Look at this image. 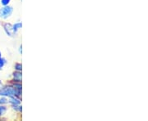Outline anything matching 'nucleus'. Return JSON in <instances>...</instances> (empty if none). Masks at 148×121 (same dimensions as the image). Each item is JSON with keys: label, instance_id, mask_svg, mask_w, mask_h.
Masks as SVG:
<instances>
[{"label": "nucleus", "instance_id": "nucleus-1", "mask_svg": "<svg viewBox=\"0 0 148 121\" xmlns=\"http://www.w3.org/2000/svg\"><path fill=\"white\" fill-rule=\"evenodd\" d=\"M21 93V85L20 84H15L14 86H6L0 89L1 97H12L20 96Z\"/></svg>", "mask_w": 148, "mask_h": 121}, {"label": "nucleus", "instance_id": "nucleus-2", "mask_svg": "<svg viewBox=\"0 0 148 121\" xmlns=\"http://www.w3.org/2000/svg\"><path fill=\"white\" fill-rule=\"evenodd\" d=\"M13 12V7L11 6H3L2 8H0V18L7 19L12 16Z\"/></svg>", "mask_w": 148, "mask_h": 121}, {"label": "nucleus", "instance_id": "nucleus-3", "mask_svg": "<svg viewBox=\"0 0 148 121\" xmlns=\"http://www.w3.org/2000/svg\"><path fill=\"white\" fill-rule=\"evenodd\" d=\"M3 28H4V30H5V32L8 36H14V35H16V33L18 31L14 27V26L10 24V23L3 24Z\"/></svg>", "mask_w": 148, "mask_h": 121}, {"label": "nucleus", "instance_id": "nucleus-4", "mask_svg": "<svg viewBox=\"0 0 148 121\" xmlns=\"http://www.w3.org/2000/svg\"><path fill=\"white\" fill-rule=\"evenodd\" d=\"M9 103L13 107V106L20 105L21 104V101L19 100L18 98H16V96H12V97H9Z\"/></svg>", "mask_w": 148, "mask_h": 121}, {"label": "nucleus", "instance_id": "nucleus-5", "mask_svg": "<svg viewBox=\"0 0 148 121\" xmlns=\"http://www.w3.org/2000/svg\"><path fill=\"white\" fill-rule=\"evenodd\" d=\"M13 77H14V79L17 80V81H21V74L20 73V71H16L15 73H13Z\"/></svg>", "mask_w": 148, "mask_h": 121}, {"label": "nucleus", "instance_id": "nucleus-6", "mask_svg": "<svg viewBox=\"0 0 148 121\" xmlns=\"http://www.w3.org/2000/svg\"><path fill=\"white\" fill-rule=\"evenodd\" d=\"M7 112V107L4 105H0V116H4Z\"/></svg>", "mask_w": 148, "mask_h": 121}, {"label": "nucleus", "instance_id": "nucleus-7", "mask_svg": "<svg viewBox=\"0 0 148 121\" xmlns=\"http://www.w3.org/2000/svg\"><path fill=\"white\" fill-rule=\"evenodd\" d=\"M6 60L4 58H3L2 57H0V70L3 68V66H5Z\"/></svg>", "mask_w": 148, "mask_h": 121}, {"label": "nucleus", "instance_id": "nucleus-8", "mask_svg": "<svg viewBox=\"0 0 148 121\" xmlns=\"http://www.w3.org/2000/svg\"><path fill=\"white\" fill-rule=\"evenodd\" d=\"M13 26H14V27H15L16 30H18L19 29H21V27H22V23L19 21V22H17V23H16V24H14Z\"/></svg>", "mask_w": 148, "mask_h": 121}, {"label": "nucleus", "instance_id": "nucleus-9", "mask_svg": "<svg viewBox=\"0 0 148 121\" xmlns=\"http://www.w3.org/2000/svg\"><path fill=\"white\" fill-rule=\"evenodd\" d=\"M11 0H1V4L3 6H8L10 3Z\"/></svg>", "mask_w": 148, "mask_h": 121}, {"label": "nucleus", "instance_id": "nucleus-10", "mask_svg": "<svg viewBox=\"0 0 148 121\" xmlns=\"http://www.w3.org/2000/svg\"><path fill=\"white\" fill-rule=\"evenodd\" d=\"M6 103H8V99L4 97H3L2 98H0V105H3V104H6Z\"/></svg>", "mask_w": 148, "mask_h": 121}, {"label": "nucleus", "instance_id": "nucleus-11", "mask_svg": "<svg viewBox=\"0 0 148 121\" xmlns=\"http://www.w3.org/2000/svg\"><path fill=\"white\" fill-rule=\"evenodd\" d=\"M15 69H16L17 71H21V69H22V66L21 63H16L15 65Z\"/></svg>", "mask_w": 148, "mask_h": 121}, {"label": "nucleus", "instance_id": "nucleus-12", "mask_svg": "<svg viewBox=\"0 0 148 121\" xmlns=\"http://www.w3.org/2000/svg\"><path fill=\"white\" fill-rule=\"evenodd\" d=\"M21 46H20V53H21Z\"/></svg>", "mask_w": 148, "mask_h": 121}]
</instances>
